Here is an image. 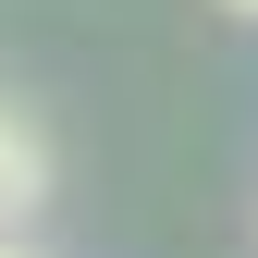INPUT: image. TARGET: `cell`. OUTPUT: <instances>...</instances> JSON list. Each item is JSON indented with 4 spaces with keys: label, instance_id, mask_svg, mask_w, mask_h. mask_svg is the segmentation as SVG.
Instances as JSON below:
<instances>
[{
    "label": "cell",
    "instance_id": "obj_1",
    "mask_svg": "<svg viewBox=\"0 0 258 258\" xmlns=\"http://www.w3.org/2000/svg\"><path fill=\"white\" fill-rule=\"evenodd\" d=\"M37 209H49V148H37V123H25V111H0V234L37 221Z\"/></svg>",
    "mask_w": 258,
    "mask_h": 258
},
{
    "label": "cell",
    "instance_id": "obj_2",
    "mask_svg": "<svg viewBox=\"0 0 258 258\" xmlns=\"http://www.w3.org/2000/svg\"><path fill=\"white\" fill-rule=\"evenodd\" d=\"M221 13H246V25H258V0H221Z\"/></svg>",
    "mask_w": 258,
    "mask_h": 258
},
{
    "label": "cell",
    "instance_id": "obj_3",
    "mask_svg": "<svg viewBox=\"0 0 258 258\" xmlns=\"http://www.w3.org/2000/svg\"><path fill=\"white\" fill-rule=\"evenodd\" d=\"M0 258H37V246H13V234H0Z\"/></svg>",
    "mask_w": 258,
    "mask_h": 258
}]
</instances>
